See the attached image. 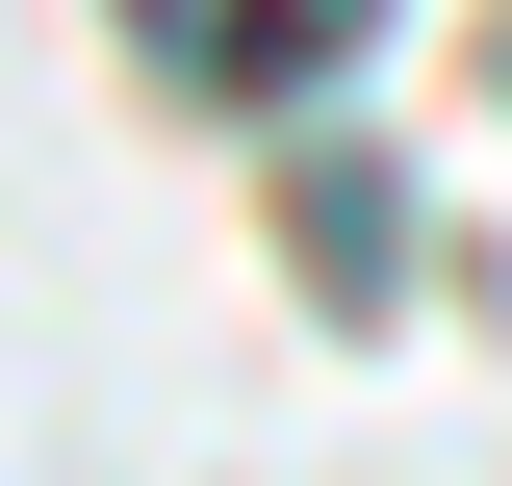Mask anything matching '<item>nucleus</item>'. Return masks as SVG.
<instances>
[{"mask_svg": "<svg viewBox=\"0 0 512 486\" xmlns=\"http://www.w3.org/2000/svg\"><path fill=\"white\" fill-rule=\"evenodd\" d=\"M128 26H154L205 103H282V77H333V52H359L384 0H128Z\"/></svg>", "mask_w": 512, "mask_h": 486, "instance_id": "nucleus-1", "label": "nucleus"}]
</instances>
